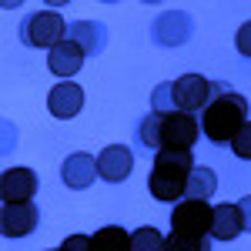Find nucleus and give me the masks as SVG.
Listing matches in <instances>:
<instances>
[{
    "instance_id": "nucleus-11",
    "label": "nucleus",
    "mask_w": 251,
    "mask_h": 251,
    "mask_svg": "<svg viewBox=\"0 0 251 251\" xmlns=\"http://www.w3.org/2000/svg\"><path fill=\"white\" fill-rule=\"evenodd\" d=\"M191 34H194L191 17H188V14H177V10L161 14V17L151 24V37H154V44H161V47H181Z\"/></svg>"
},
{
    "instance_id": "nucleus-9",
    "label": "nucleus",
    "mask_w": 251,
    "mask_h": 251,
    "mask_svg": "<svg viewBox=\"0 0 251 251\" xmlns=\"http://www.w3.org/2000/svg\"><path fill=\"white\" fill-rule=\"evenodd\" d=\"M84 87L74 84V80H60L54 84V91L47 94V111L57 117V121H71V117H77L84 111Z\"/></svg>"
},
{
    "instance_id": "nucleus-21",
    "label": "nucleus",
    "mask_w": 251,
    "mask_h": 251,
    "mask_svg": "<svg viewBox=\"0 0 251 251\" xmlns=\"http://www.w3.org/2000/svg\"><path fill=\"white\" fill-rule=\"evenodd\" d=\"M234 47H238L241 57H251V20H245V24L238 27V34H234Z\"/></svg>"
},
{
    "instance_id": "nucleus-3",
    "label": "nucleus",
    "mask_w": 251,
    "mask_h": 251,
    "mask_svg": "<svg viewBox=\"0 0 251 251\" xmlns=\"http://www.w3.org/2000/svg\"><path fill=\"white\" fill-rule=\"evenodd\" d=\"M198 168L191 151H157L151 174H148V191L161 204H177L188 198V177Z\"/></svg>"
},
{
    "instance_id": "nucleus-18",
    "label": "nucleus",
    "mask_w": 251,
    "mask_h": 251,
    "mask_svg": "<svg viewBox=\"0 0 251 251\" xmlns=\"http://www.w3.org/2000/svg\"><path fill=\"white\" fill-rule=\"evenodd\" d=\"M164 251H211V238L171 231V234H164Z\"/></svg>"
},
{
    "instance_id": "nucleus-15",
    "label": "nucleus",
    "mask_w": 251,
    "mask_h": 251,
    "mask_svg": "<svg viewBox=\"0 0 251 251\" xmlns=\"http://www.w3.org/2000/svg\"><path fill=\"white\" fill-rule=\"evenodd\" d=\"M245 231V221H241V211H238V204L231 201H221L218 208H214V228H211V238L218 241H234L238 234Z\"/></svg>"
},
{
    "instance_id": "nucleus-17",
    "label": "nucleus",
    "mask_w": 251,
    "mask_h": 251,
    "mask_svg": "<svg viewBox=\"0 0 251 251\" xmlns=\"http://www.w3.org/2000/svg\"><path fill=\"white\" fill-rule=\"evenodd\" d=\"M218 191V174L211 171V168H194L191 177H188V198H194V201H208L211 194Z\"/></svg>"
},
{
    "instance_id": "nucleus-20",
    "label": "nucleus",
    "mask_w": 251,
    "mask_h": 251,
    "mask_svg": "<svg viewBox=\"0 0 251 251\" xmlns=\"http://www.w3.org/2000/svg\"><path fill=\"white\" fill-rule=\"evenodd\" d=\"M231 151H234V157H241V161H251V121L234 134V141H231Z\"/></svg>"
},
{
    "instance_id": "nucleus-5",
    "label": "nucleus",
    "mask_w": 251,
    "mask_h": 251,
    "mask_svg": "<svg viewBox=\"0 0 251 251\" xmlns=\"http://www.w3.org/2000/svg\"><path fill=\"white\" fill-rule=\"evenodd\" d=\"M214 97V80L201 77V74H181L177 80H171V104L181 114H201Z\"/></svg>"
},
{
    "instance_id": "nucleus-2",
    "label": "nucleus",
    "mask_w": 251,
    "mask_h": 251,
    "mask_svg": "<svg viewBox=\"0 0 251 251\" xmlns=\"http://www.w3.org/2000/svg\"><path fill=\"white\" fill-rule=\"evenodd\" d=\"M248 97L238 94L231 84L214 80V97L211 104L201 111V134L211 144H231L234 134L248 124Z\"/></svg>"
},
{
    "instance_id": "nucleus-23",
    "label": "nucleus",
    "mask_w": 251,
    "mask_h": 251,
    "mask_svg": "<svg viewBox=\"0 0 251 251\" xmlns=\"http://www.w3.org/2000/svg\"><path fill=\"white\" fill-rule=\"evenodd\" d=\"M238 211H241V221H245V231H251V194H245L238 201Z\"/></svg>"
},
{
    "instance_id": "nucleus-19",
    "label": "nucleus",
    "mask_w": 251,
    "mask_h": 251,
    "mask_svg": "<svg viewBox=\"0 0 251 251\" xmlns=\"http://www.w3.org/2000/svg\"><path fill=\"white\" fill-rule=\"evenodd\" d=\"M131 251H164V234L151 225H144V228L131 231Z\"/></svg>"
},
{
    "instance_id": "nucleus-7",
    "label": "nucleus",
    "mask_w": 251,
    "mask_h": 251,
    "mask_svg": "<svg viewBox=\"0 0 251 251\" xmlns=\"http://www.w3.org/2000/svg\"><path fill=\"white\" fill-rule=\"evenodd\" d=\"M37 188H40V177L34 168H7L0 177L3 204H27V201H34Z\"/></svg>"
},
{
    "instance_id": "nucleus-14",
    "label": "nucleus",
    "mask_w": 251,
    "mask_h": 251,
    "mask_svg": "<svg viewBox=\"0 0 251 251\" xmlns=\"http://www.w3.org/2000/svg\"><path fill=\"white\" fill-rule=\"evenodd\" d=\"M84 60H87V54L80 50L74 40H60L57 47L47 54V67H50V74H57V77L67 80L84 67Z\"/></svg>"
},
{
    "instance_id": "nucleus-10",
    "label": "nucleus",
    "mask_w": 251,
    "mask_h": 251,
    "mask_svg": "<svg viewBox=\"0 0 251 251\" xmlns=\"http://www.w3.org/2000/svg\"><path fill=\"white\" fill-rule=\"evenodd\" d=\"M131 171H134V154H131V148H124V144H107V148L97 154V174H100L107 184L127 181Z\"/></svg>"
},
{
    "instance_id": "nucleus-12",
    "label": "nucleus",
    "mask_w": 251,
    "mask_h": 251,
    "mask_svg": "<svg viewBox=\"0 0 251 251\" xmlns=\"http://www.w3.org/2000/svg\"><path fill=\"white\" fill-rule=\"evenodd\" d=\"M60 177H64V184H67L71 191H84V188H91L94 177H100V174H97V157L84 154V151L67 154V161L60 164Z\"/></svg>"
},
{
    "instance_id": "nucleus-4",
    "label": "nucleus",
    "mask_w": 251,
    "mask_h": 251,
    "mask_svg": "<svg viewBox=\"0 0 251 251\" xmlns=\"http://www.w3.org/2000/svg\"><path fill=\"white\" fill-rule=\"evenodd\" d=\"M67 27L71 24H64L60 14L54 10H40V14H30V17L20 20V40H24V47H30V50H54L60 40H67Z\"/></svg>"
},
{
    "instance_id": "nucleus-13",
    "label": "nucleus",
    "mask_w": 251,
    "mask_h": 251,
    "mask_svg": "<svg viewBox=\"0 0 251 251\" xmlns=\"http://www.w3.org/2000/svg\"><path fill=\"white\" fill-rule=\"evenodd\" d=\"M67 40H74L87 57H97L107 47V27L100 20H74L67 27Z\"/></svg>"
},
{
    "instance_id": "nucleus-6",
    "label": "nucleus",
    "mask_w": 251,
    "mask_h": 251,
    "mask_svg": "<svg viewBox=\"0 0 251 251\" xmlns=\"http://www.w3.org/2000/svg\"><path fill=\"white\" fill-rule=\"evenodd\" d=\"M214 228V208L208 201H194L184 198L171 208V231L181 234H194V238H211Z\"/></svg>"
},
{
    "instance_id": "nucleus-16",
    "label": "nucleus",
    "mask_w": 251,
    "mask_h": 251,
    "mask_svg": "<svg viewBox=\"0 0 251 251\" xmlns=\"http://www.w3.org/2000/svg\"><path fill=\"white\" fill-rule=\"evenodd\" d=\"M91 251H131V231L121 225H104L91 234Z\"/></svg>"
},
{
    "instance_id": "nucleus-8",
    "label": "nucleus",
    "mask_w": 251,
    "mask_h": 251,
    "mask_svg": "<svg viewBox=\"0 0 251 251\" xmlns=\"http://www.w3.org/2000/svg\"><path fill=\"white\" fill-rule=\"evenodd\" d=\"M40 225V208L34 201H27V204H3V211H0V231L3 238H27V234H34Z\"/></svg>"
},
{
    "instance_id": "nucleus-22",
    "label": "nucleus",
    "mask_w": 251,
    "mask_h": 251,
    "mask_svg": "<svg viewBox=\"0 0 251 251\" xmlns=\"http://www.w3.org/2000/svg\"><path fill=\"white\" fill-rule=\"evenodd\" d=\"M57 251H91V234H71Z\"/></svg>"
},
{
    "instance_id": "nucleus-1",
    "label": "nucleus",
    "mask_w": 251,
    "mask_h": 251,
    "mask_svg": "<svg viewBox=\"0 0 251 251\" xmlns=\"http://www.w3.org/2000/svg\"><path fill=\"white\" fill-rule=\"evenodd\" d=\"M134 137L141 148L148 151H194L198 137H201V117L168 111V114H151L134 127Z\"/></svg>"
}]
</instances>
